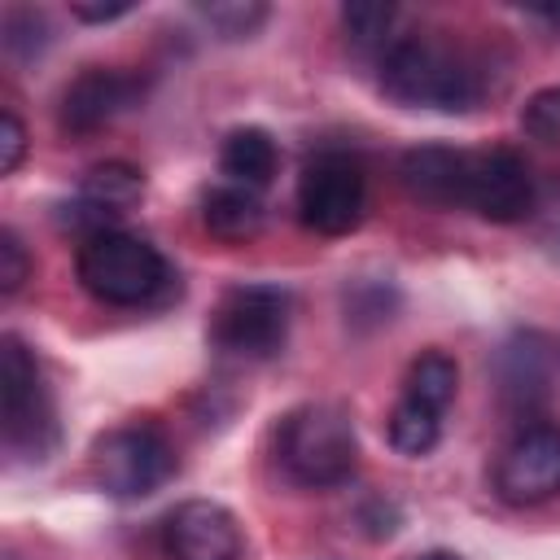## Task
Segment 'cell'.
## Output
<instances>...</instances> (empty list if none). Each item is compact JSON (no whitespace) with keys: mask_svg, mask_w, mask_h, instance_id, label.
I'll use <instances>...</instances> for the list:
<instances>
[{"mask_svg":"<svg viewBox=\"0 0 560 560\" xmlns=\"http://www.w3.org/2000/svg\"><path fill=\"white\" fill-rule=\"evenodd\" d=\"M381 92L402 105V109H472L481 96V74L477 66L429 35H407L394 39L381 57Z\"/></svg>","mask_w":560,"mask_h":560,"instance_id":"cell-1","label":"cell"},{"mask_svg":"<svg viewBox=\"0 0 560 560\" xmlns=\"http://www.w3.org/2000/svg\"><path fill=\"white\" fill-rule=\"evenodd\" d=\"M280 464L298 486H341L359 464L354 424L332 402H306L280 424Z\"/></svg>","mask_w":560,"mask_h":560,"instance_id":"cell-2","label":"cell"},{"mask_svg":"<svg viewBox=\"0 0 560 560\" xmlns=\"http://www.w3.org/2000/svg\"><path fill=\"white\" fill-rule=\"evenodd\" d=\"M74 271H79V284L109 306H140L166 284V258L144 236L114 232V228L79 245Z\"/></svg>","mask_w":560,"mask_h":560,"instance_id":"cell-3","label":"cell"},{"mask_svg":"<svg viewBox=\"0 0 560 560\" xmlns=\"http://www.w3.org/2000/svg\"><path fill=\"white\" fill-rule=\"evenodd\" d=\"M0 407H4V446L22 459H44L57 442V420L48 389L39 381V363L13 332H4L0 341Z\"/></svg>","mask_w":560,"mask_h":560,"instance_id":"cell-4","label":"cell"},{"mask_svg":"<svg viewBox=\"0 0 560 560\" xmlns=\"http://www.w3.org/2000/svg\"><path fill=\"white\" fill-rule=\"evenodd\" d=\"M293 319V298L280 284H236L210 315V341L241 359H271Z\"/></svg>","mask_w":560,"mask_h":560,"instance_id":"cell-5","label":"cell"},{"mask_svg":"<svg viewBox=\"0 0 560 560\" xmlns=\"http://www.w3.org/2000/svg\"><path fill=\"white\" fill-rule=\"evenodd\" d=\"M96 481L114 499H144L175 472V451L153 424H122L96 442Z\"/></svg>","mask_w":560,"mask_h":560,"instance_id":"cell-6","label":"cell"},{"mask_svg":"<svg viewBox=\"0 0 560 560\" xmlns=\"http://www.w3.org/2000/svg\"><path fill=\"white\" fill-rule=\"evenodd\" d=\"M368 206V184L354 158L346 153H319L306 162L298 179V214L319 236H346L359 228Z\"/></svg>","mask_w":560,"mask_h":560,"instance_id":"cell-7","label":"cell"},{"mask_svg":"<svg viewBox=\"0 0 560 560\" xmlns=\"http://www.w3.org/2000/svg\"><path fill=\"white\" fill-rule=\"evenodd\" d=\"M494 490L512 508H534L560 494V429L556 424L521 429L494 464Z\"/></svg>","mask_w":560,"mask_h":560,"instance_id":"cell-8","label":"cell"},{"mask_svg":"<svg viewBox=\"0 0 560 560\" xmlns=\"http://www.w3.org/2000/svg\"><path fill=\"white\" fill-rule=\"evenodd\" d=\"M464 206L490 223H516L534 206L529 166L512 149H472L464 171Z\"/></svg>","mask_w":560,"mask_h":560,"instance_id":"cell-9","label":"cell"},{"mask_svg":"<svg viewBox=\"0 0 560 560\" xmlns=\"http://www.w3.org/2000/svg\"><path fill=\"white\" fill-rule=\"evenodd\" d=\"M171 560H241V525L214 499H188L166 516Z\"/></svg>","mask_w":560,"mask_h":560,"instance_id":"cell-10","label":"cell"},{"mask_svg":"<svg viewBox=\"0 0 560 560\" xmlns=\"http://www.w3.org/2000/svg\"><path fill=\"white\" fill-rule=\"evenodd\" d=\"M136 96H140L136 74L92 66V70H83V74L61 92L57 122H61V131H70V136H92V131H101L105 122H114L122 109H131Z\"/></svg>","mask_w":560,"mask_h":560,"instance_id":"cell-11","label":"cell"},{"mask_svg":"<svg viewBox=\"0 0 560 560\" xmlns=\"http://www.w3.org/2000/svg\"><path fill=\"white\" fill-rule=\"evenodd\" d=\"M140 197H144V175H140L136 166H127V162L92 166V171L83 175V184H79L74 206H66V210H74V214H66V223L88 228V236L109 232V219L127 214Z\"/></svg>","mask_w":560,"mask_h":560,"instance_id":"cell-12","label":"cell"},{"mask_svg":"<svg viewBox=\"0 0 560 560\" xmlns=\"http://www.w3.org/2000/svg\"><path fill=\"white\" fill-rule=\"evenodd\" d=\"M464 171H468V149H451V144H416L402 153L398 166L407 192L442 210L464 206Z\"/></svg>","mask_w":560,"mask_h":560,"instance_id":"cell-13","label":"cell"},{"mask_svg":"<svg viewBox=\"0 0 560 560\" xmlns=\"http://www.w3.org/2000/svg\"><path fill=\"white\" fill-rule=\"evenodd\" d=\"M276 166H280V153H276V140L262 127H236L219 144V171L236 188H249V192L267 188Z\"/></svg>","mask_w":560,"mask_h":560,"instance_id":"cell-14","label":"cell"},{"mask_svg":"<svg viewBox=\"0 0 560 560\" xmlns=\"http://www.w3.org/2000/svg\"><path fill=\"white\" fill-rule=\"evenodd\" d=\"M201 223L219 241H249L262 228V201L249 188H236V184L210 188L206 201H201Z\"/></svg>","mask_w":560,"mask_h":560,"instance_id":"cell-15","label":"cell"},{"mask_svg":"<svg viewBox=\"0 0 560 560\" xmlns=\"http://www.w3.org/2000/svg\"><path fill=\"white\" fill-rule=\"evenodd\" d=\"M455 389H459V368L446 350H424L411 359L407 368V381H402V398L429 407V411H446L455 402Z\"/></svg>","mask_w":560,"mask_h":560,"instance_id":"cell-16","label":"cell"},{"mask_svg":"<svg viewBox=\"0 0 560 560\" xmlns=\"http://www.w3.org/2000/svg\"><path fill=\"white\" fill-rule=\"evenodd\" d=\"M385 429H389V446H394L398 455L420 459V455H429V451L438 446V438H442V416L429 411V407H420V402H411V398H398Z\"/></svg>","mask_w":560,"mask_h":560,"instance_id":"cell-17","label":"cell"},{"mask_svg":"<svg viewBox=\"0 0 560 560\" xmlns=\"http://www.w3.org/2000/svg\"><path fill=\"white\" fill-rule=\"evenodd\" d=\"M341 26L354 48H389V26H394V4L381 0H354L341 9Z\"/></svg>","mask_w":560,"mask_h":560,"instance_id":"cell-18","label":"cell"},{"mask_svg":"<svg viewBox=\"0 0 560 560\" xmlns=\"http://www.w3.org/2000/svg\"><path fill=\"white\" fill-rule=\"evenodd\" d=\"M201 18L223 39H245L267 22V4H254V0H245V4H201Z\"/></svg>","mask_w":560,"mask_h":560,"instance_id":"cell-19","label":"cell"},{"mask_svg":"<svg viewBox=\"0 0 560 560\" xmlns=\"http://www.w3.org/2000/svg\"><path fill=\"white\" fill-rule=\"evenodd\" d=\"M521 127H525L534 140L560 144V83H556V88H542V92H534V96L525 101Z\"/></svg>","mask_w":560,"mask_h":560,"instance_id":"cell-20","label":"cell"},{"mask_svg":"<svg viewBox=\"0 0 560 560\" xmlns=\"http://www.w3.org/2000/svg\"><path fill=\"white\" fill-rule=\"evenodd\" d=\"M26 276H31V254L18 241V232L4 228L0 232V293H18Z\"/></svg>","mask_w":560,"mask_h":560,"instance_id":"cell-21","label":"cell"},{"mask_svg":"<svg viewBox=\"0 0 560 560\" xmlns=\"http://www.w3.org/2000/svg\"><path fill=\"white\" fill-rule=\"evenodd\" d=\"M26 158V127L13 109L0 114V175H13Z\"/></svg>","mask_w":560,"mask_h":560,"instance_id":"cell-22","label":"cell"},{"mask_svg":"<svg viewBox=\"0 0 560 560\" xmlns=\"http://www.w3.org/2000/svg\"><path fill=\"white\" fill-rule=\"evenodd\" d=\"M31 31H35V35H48V26H44L39 13H31V9L9 13V18H4V48H9L13 57H31Z\"/></svg>","mask_w":560,"mask_h":560,"instance_id":"cell-23","label":"cell"},{"mask_svg":"<svg viewBox=\"0 0 560 560\" xmlns=\"http://www.w3.org/2000/svg\"><path fill=\"white\" fill-rule=\"evenodd\" d=\"M136 4L131 0H74L70 4V13L79 18V22H114V18H122V13H131Z\"/></svg>","mask_w":560,"mask_h":560,"instance_id":"cell-24","label":"cell"},{"mask_svg":"<svg viewBox=\"0 0 560 560\" xmlns=\"http://www.w3.org/2000/svg\"><path fill=\"white\" fill-rule=\"evenodd\" d=\"M420 560H459L455 551H429V556H420Z\"/></svg>","mask_w":560,"mask_h":560,"instance_id":"cell-25","label":"cell"}]
</instances>
